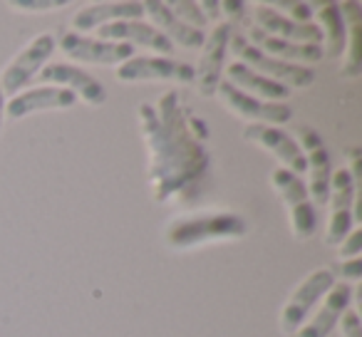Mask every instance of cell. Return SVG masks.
Instances as JSON below:
<instances>
[{
    "label": "cell",
    "mask_w": 362,
    "mask_h": 337,
    "mask_svg": "<svg viewBox=\"0 0 362 337\" xmlns=\"http://www.w3.org/2000/svg\"><path fill=\"white\" fill-rule=\"evenodd\" d=\"M141 139L149 151L151 196L156 203H169L189 191H197L209 172V151L189 129V112L181 107L176 90H169L156 100V105H139Z\"/></svg>",
    "instance_id": "cell-1"
},
{
    "label": "cell",
    "mask_w": 362,
    "mask_h": 337,
    "mask_svg": "<svg viewBox=\"0 0 362 337\" xmlns=\"http://www.w3.org/2000/svg\"><path fill=\"white\" fill-rule=\"evenodd\" d=\"M248 231L246 221L238 213L214 211V213H194V216H179L166 226L164 241L174 251H187L204 243L214 241H236Z\"/></svg>",
    "instance_id": "cell-2"
},
{
    "label": "cell",
    "mask_w": 362,
    "mask_h": 337,
    "mask_svg": "<svg viewBox=\"0 0 362 337\" xmlns=\"http://www.w3.org/2000/svg\"><path fill=\"white\" fill-rule=\"evenodd\" d=\"M228 52H233L236 62L246 65L248 70H253L256 75L278 82V85L288 87V90H305V87H310L313 82H315V72H313L310 67H300V65L276 60V57L256 50L243 35H231Z\"/></svg>",
    "instance_id": "cell-3"
},
{
    "label": "cell",
    "mask_w": 362,
    "mask_h": 337,
    "mask_svg": "<svg viewBox=\"0 0 362 337\" xmlns=\"http://www.w3.org/2000/svg\"><path fill=\"white\" fill-rule=\"evenodd\" d=\"M332 285H335L332 268H317L308 278H303V283H298L296 290L288 295V300L281 307V315H278L281 332H286V335L296 332L303 325V320L310 315L313 307L327 295V290Z\"/></svg>",
    "instance_id": "cell-4"
},
{
    "label": "cell",
    "mask_w": 362,
    "mask_h": 337,
    "mask_svg": "<svg viewBox=\"0 0 362 337\" xmlns=\"http://www.w3.org/2000/svg\"><path fill=\"white\" fill-rule=\"evenodd\" d=\"M55 47H57V40L52 32H40L37 37H33V40L8 62L6 70L0 72V90H3V95H18V92L25 90L28 82L35 80L37 72L45 67V62L50 60Z\"/></svg>",
    "instance_id": "cell-5"
},
{
    "label": "cell",
    "mask_w": 362,
    "mask_h": 337,
    "mask_svg": "<svg viewBox=\"0 0 362 337\" xmlns=\"http://www.w3.org/2000/svg\"><path fill=\"white\" fill-rule=\"evenodd\" d=\"M271 184L278 196H281V201L286 203L288 213H291V228L296 241H308V238L315 236V208H313L310 199H308L303 179L286 172V169H276L271 174Z\"/></svg>",
    "instance_id": "cell-6"
},
{
    "label": "cell",
    "mask_w": 362,
    "mask_h": 337,
    "mask_svg": "<svg viewBox=\"0 0 362 337\" xmlns=\"http://www.w3.org/2000/svg\"><path fill=\"white\" fill-rule=\"evenodd\" d=\"M296 141L300 146L303 156H305L308 199H310L313 206H325L327 196H330V177H332L330 154H327L320 134L313 126H300Z\"/></svg>",
    "instance_id": "cell-7"
},
{
    "label": "cell",
    "mask_w": 362,
    "mask_h": 337,
    "mask_svg": "<svg viewBox=\"0 0 362 337\" xmlns=\"http://www.w3.org/2000/svg\"><path fill=\"white\" fill-rule=\"evenodd\" d=\"M115 77L119 82H179V85H192L194 67L164 55H134L117 67Z\"/></svg>",
    "instance_id": "cell-8"
},
{
    "label": "cell",
    "mask_w": 362,
    "mask_h": 337,
    "mask_svg": "<svg viewBox=\"0 0 362 337\" xmlns=\"http://www.w3.org/2000/svg\"><path fill=\"white\" fill-rule=\"evenodd\" d=\"M233 35V25L216 23L211 35L204 40L199 65L194 67V82L202 97H214L223 80V60L228 55V42Z\"/></svg>",
    "instance_id": "cell-9"
},
{
    "label": "cell",
    "mask_w": 362,
    "mask_h": 337,
    "mask_svg": "<svg viewBox=\"0 0 362 337\" xmlns=\"http://www.w3.org/2000/svg\"><path fill=\"white\" fill-rule=\"evenodd\" d=\"M216 95L228 112H233V114L241 117V119L251 122V124L281 126V124H286V122H291V117H293V110L288 105H283V102H278L276 105V102L256 100V97L236 90V87L226 80H221Z\"/></svg>",
    "instance_id": "cell-10"
},
{
    "label": "cell",
    "mask_w": 362,
    "mask_h": 337,
    "mask_svg": "<svg viewBox=\"0 0 362 337\" xmlns=\"http://www.w3.org/2000/svg\"><path fill=\"white\" fill-rule=\"evenodd\" d=\"M355 184L352 177L347 174V169H337L330 177V218H327L325 226V243L327 246H340V241L352 231V223H355Z\"/></svg>",
    "instance_id": "cell-11"
},
{
    "label": "cell",
    "mask_w": 362,
    "mask_h": 337,
    "mask_svg": "<svg viewBox=\"0 0 362 337\" xmlns=\"http://www.w3.org/2000/svg\"><path fill=\"white\" fill-rule=\"evenodd\" d=\"M57 45L65 52V57L82 62V65L119 67L122 62L134 57V47L127 45V42H110V40H100V37L95 40V37L77 35V32H65Z\"/></svg>",
    "instance_id": "cell-12"
},
{
    "label": "cell",
    "mask_w": 362,
    "mask_h": 337,
    "mask_svg": "<svg viewBox=\"0 0 362 337\" xmlns=\"http://www.w3.org/2000/svg\"><path fill=\"white\" fill-rule=\"evenodd\" d=\"M40 85H55L70 90L77 100H82L90 107H102L107 102V92L100 80L87 75L82 67L67 65V62H55V65H45L35 77Z\"/></svg>",
    "instance_id": "cell-13"
},
{
    "label": "cell",
    "mask_w": 362,
    "mask_h": 337,
    "mask_svg": "<svg viewBox=\"0 0 362 337\" xmlns=\"http://www.w3.org/2000/svg\"><path fill=\"white\" fill-rule=\"evenodd\" d=\"M243 136H246L251 144L271 151V154L283 164L281 169L296 174V177L298 174H305V156H303L298 141L293 139L286 129L271 126V124H246Z\"/></svg>",
    "instance_id": "cell-14"
},
{
    "label": "cell",
    "mask_w": 362,
    "mask_h": 337,
    "mask_svg": "<svg viewBox=\"0 0 362 337\" xmlns=\"http://www.w3.org/2000/svg\"><path fill=\"white\" fill-rule=\"evenodd\" d=\"M77 105V97L72 95L65 87H55V85H40L33 87V90H23L18 95L11 97V102L6 105V117L8 119H25L30 114L37 112H47V110H70Z\"/></svg>",
    "instance_id": "cell-15"
},
{
    "label": "cell",
    "mask_w": 362,
    "mask_h": 337,
    "mask_svg": "<svg viewBox=\"0 0 362 337\" xmlns=\"http://www.w3.org/2000/svg\"><path fill=\"white\" fill-rule=\"evenodd\" d=\"M253 20L261 32L278 40L298 42V45H322V32L315 23H296L291 18L276 13L266 3H258L253 8Z\"/></svg>",
    "instance_id": "cell-16"
},
{
    "label": "cell",
    "mask_w": 362,
    "mask_h": 337,
    "mask_svg": "<svg viewBox=\"0 0 362 337\" xmlns=\"http://www.w3.org/2000/svg\"><path fill=\"white\" fill-rule=\"evenodd\" d=\"M352 300V285L347 283H335L327 290V295L322 297V305L317 307V312L308 322H303L296 332H291L288 337H327L340 322L342 312L350 307Z\"/></svg>",
    "instance_id": "cell-17"
},
{
    "label": "cell",
    "mask_w": 362,
    "mask_h": 337,
    "mask_svg": "<svg viewBox=\"0 0 362 337\" xmlns=\"http://www.w3.org/2000/svg\"><path fill=\"white\" fill-rule=\"evenodd\" d=\"M100 30V40L110 42H127V45H141L146 50L164 52V57H169V52H174V45L156 30L154 25L141 20H115L107 25L97 28Z\"/></svg>",
    "instance_id": "cell-18"
},
{
    "label": "cell",
    "mask_w": 362,
    "mask_h": 337,
    "mask_svg": "<svg viewBox=\"0 0 362 337\" xmlns=\"http://www.w3.org/2000/svg\"><path fill=\"white\" fill-rule=\"evenodd\" d=\"M144 16L141 3L134 0H119V3H92V6L82 8L72 16L70 28L80 35V32H90L97 28L107 25L115 20H139Z\"/></svg>",
    "instance_id": "cell-19"
},
{
    "label": "cell",
    "mask_w": 362,
    "mask_h": 337,
    "mask_svg": "<svg viewBox=\"0 0 362 337\" xmlns=\"http://www.w3.org/2000/svg\"><path fill=\"white\" fill-rule=\"evenodd\" d=\"M246 40L251 42L256 50L266 52V55L276 57V60L291 62V65H315L322 57V45H298V42H288V40H278V37H271L266 32H261L256 25L248 28Z\"/></svg>",
    "instance_id": "cell-20"
},
{
    "label": "cell",
    "mask_w": 362,
    "mask_h": 337,
    "mask_svg": "<svg viewBox=\"0 0 362 337\" xmlns=\"http://www.w3.org/2000/svg\"><path fill=\"white\" fill-rule=\"evenodd\" d=\"M141 8H144V16H149L151 25H154L156 30H159L161 35L171 42V45L176 42V45H181V47H189V50H202L204 40H206L204 32L184 25V23H181L179 18L169 11L166 3H159V0H146V3H141Z\"/></svg>",
    "instance_id": "cell-21"
},
{
    "label": "cell",
    "mask_w": 362,
    "mask_h": 337,
    "mask_svg": "<svg viewBox=\"0 0 362 337\" xmlns=\"http://www.w3.org/2000/svg\"><path fill=\"white\" fill-rule=\"evenodd\" d=\"M345 20V50H342L340 62V77L355 80L362 72V6L360 3H337Z\"/></svg>",
    "instance_id": "cell-22"
},
{
    "label": "cell",
    "mask_w": 362,
    "mask_h": 337,
    "mask_svg": "<svg viewBox=\"0 0 362 337\" xmlns=\"http://www.w3.org/2000/svg\"><path fill=\"white\" fill-rule=\"evenodd\" d=\"M226 82H231L236 90L246 92V95L256 97V100H263V102H281L291 95V90L273 80H266V77L256 75L253 70H248L246 65L233 60L231 65L226 67Z\"/></svg>",
    "instance_id": "cell-23"
},
{
    "label": "cell",
    "mask_w": 362,
    "mask_h": 337,
    "mask_svg": "<svg viewBox=\"0 0 362 337\" xmlns=\"http://www.w3.org/2000/svg\"><path fill=\"white\" fill-rule=\"evenodd\" d=\"M313 8V18H317L320 23V32H322V55L327 57H340L345 50V20H342V13L337 8V3H310Z\"/></svg>",
    "instance_id": "cell-24"
},
{
    "label": "cell",
    "mask_w": 362,
    "mask_h": 337,
    "mask_svg": "<svg viewBox=\"0 0 362 337\" xmlns=\"http://www.w3.org/2000/svg\"><path fill=\"white\" fill-rule=\"evenodd\" d=\"M166 6H169V11L174 13L184 25L194 28V30H202V28L206 25L202 11H199V3H192V0H174V3H166Z\"/></svg>",
    "instance_id": "cell-25"
},
{
    "label": "cell",
    "mask_w": 362,
    "mask_h": 337,
    "mask_svg": "<svg viewBox=\"0 0 362 337\" xmlns=\"http://www.w3.org/2000/svg\"><path fill=\"white\" fill-rule=\"evenodd\" d=\"M276 13L291 18L296 23H310L313 20V8L310 3H300V0H276V3H266Z\"/></svg>",
    "instance_id": "cell-26"
},
{
    "label": "cell",
    "mask_w": 362,
    "mask_h": 337,
    "mask_svg": "<svg viewBox=\"0 0 362 337\" xmlns=\"http://www.w3.org/2000/svg\"><path fill=\"white\" fill-rule=\"evenodd\" d=\"M8 6L18 13H47V11H62L70 6V0H11Z\"/></svg>",
    "instance_id": "cell-27"
},
{
    "label": "cell",
    "mask_w": 362,
    "mask_h": 337,
    "mask_svg": "<svg viewBox=\"0 0 362 337\" xmlns=\"http://www.w3.org/2000/svg\"><path fill=\"white\" fill-rule=\"evenodd\" d=\"M340 251H337V256H340V261H347V258H357L362 251V228H352L350 233H347L345 238L340 241Z\"/></svg>",
    "instance_id": "cell-28"
},
{
    "label": "cell",
    "mask_w": 362,
    "mask_h": 337,
    "mask_svg": "<svg viewBox=\"0 0 362 337\" xmlns=\"http://www.w3.org/2000/svg\"><path fill=\"white\" fill-rule=\"evenodd\" d=\"M337 325H340L342 337H362V322H360L357 310H350V307H347V310L342 312V317H340Z\"/></svg>",
    "instance_id": "cell-29"
},
{
    "label": "cell",
    "mask_w": 362,
    "mask_h": 337,
    "mask_svg": "<svg viewBox=\"0 0 362 337\" xmlns=\"http://www.w3.org/2000/svg\"><path fill=\"white\" fill-rule=\"evenodd\" d=\"M221 16H226L228 25H231V23H238L246 18V6L238 3V0H226V3H221Z\"/></svg>",
    "instance_id": "cell-30"
},
{
    "label": "cell",
    "mask_w": 362,
    "mask_h": 337,
    "mask_svg": "<svg viewBox=\"0 0 362 337\" xmlns=\"http://www.w3.org/2000/svg\"><path fill=\"white\" fill-rule=\"evenodd\" d=\"M342 278L345 280H360L362 278V258H347V261H342Z\"/></svg>",
    "instance_id": "cell-31"
},
{
    "label": "cell",
    "mask_w": 362,
    "mask_h": 337,
    "mask_svg": "<svg viewBox=\"0 0 362 337\" xmlns=\"http://www.w3.org/2000/svg\"><path fill=\"white\" fill-rule=\"evenodd\" d=\"M199 11H202V16L206 23H218V18H221V3L206 0V3H199Z\"/></svg>",
    "instance_id": "cell-32"
},
{
    "label": "cell",
    "mask_w": 362,
    "mask_h": 337,
    "mask_svg": "<svg viewBox=\"0 0 362 337\" xmlns=\"http://www.w3.org/2000/svg\"><path fill=\"white\" fill-rule=\"evenodd\" d=\"M3 117H6V95L0 90V131H3Z\"/></svg>",
    "instance_id": "cell-33"
}]
</instances>
